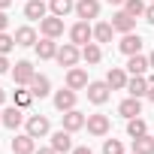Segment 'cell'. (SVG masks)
Here are the masks:
<instances>
[{
  "instance_id": "obj_1",
  "label": "cell",
  "mask_w": 154,
  "mask_h": 154,
  "mask_svg": "<svg viewBox=\"0 0 154 154\" xmlns=\"http://www.w3.org/2000/svg\"><path fill=\"white\" fill-rule=\"evenodd\" d=\"M79 57H82V51H79V45H75V42L60 45L57 54H54V60H57L60 66H75V63H79Z\"/></svg>"
},
{
  "instance_id": "obj_2",
  "label": "cell",
  "mask_w": 154,
  "mask_h": 154,
  "mask_svg": "<svg viewBox=\"0 0 154 154\" xmlns=\"http://www.w3.org/2000/svg\"><path fill=\"white\" fill-rule=\"evenodd\" d=\"M69 39H72L75 45H88V42L94 39V27H91L88 21H75V24L69 27Z\"/></svg>"
},
{
  "instance_id": "obj_3",
  "label": "cell",
  "mask_w": 154,
  "mask_h": 154,
  "mask_svg": "<svg viewBox=\"0 0 154 154\" xmlns=\"http://www.w3.org/2000/svg\"><path fill=\"white\" fill-rule=\"evenodd\" d=\"M39 30H42V36L57 39V36L63 33V18H60V15H45V18L39 21Z\"/></svg>"
},
{
  "instance_id": "obj_4",
  "label": "cell",
  "mask_w": 154,
  "mask_h": 154,
  "mask_svg": "<svg viewBox=\"0 0 154 154\" xmlns=\"http://www.w3.org/2000/svg\"><path fill=\"white\" fill-rule=\"evenodd\" d=\"M91 82H88V72L82 69V66H69L66 69V88H72V91H82V88H88Z\"/></svg>"
},
{
  "instance_id": "obj_5",
  "label": "cell",
  "mask_w": 154,
  "mask_h": 154,
  "mask_svg": "<svg viewBox=\"0 0 154 154\" xmlns=\"http://www.w3.org/2000/svg\"><path fill=\"white\" fill-rule=\"evenodd\" d=\"M109 91H112L109 82H91V85H88V100L97 103V106H103V103L109 100Z\"/></svg>"
},
{
  "instance_id": "obj_6",
  "label": "cell",
  "mask_w": 154,
  "mask_h": 154,
  "mask_svg": "<svg viewBox=\"0 0 154 154\" xmlns=\"http://www.w3.org/2000/svg\"><path fill=\"white\" fill-rule=\"evenodd\" d=\"M48 130H51V124H48V118H45V115H30V118H27V133H30L33 139L45 136Z\"/></svg>"
},
{
  "instance_id": "obj_7",
  "label": "cell",
  "mask_w": 154,
  "mask_h": 154,
  "mask_svg": "<svg viewBox=\"0 0 154 154\" xmlns=\"http://www.w3.org/2000/svg\"><path fill=\"white\" fill-rule=\"evenodd\" d=\"M33 63L30 60H18L15 63V69H12V79H15V85H30V79H33Z\"/></svg>"
},
{
  "instance_id": "obj_8",
  "label": "cell",
  "mask_w": 154,
  "mask_h": 154,
  "mask_svg": "<svg viewBox=\"0 0 154 154\" xmlns=\"http://www.w3.org/2000/svg\"><path fill=\"white\" fill-rule=\"evenodd\" d=\"M75 15H79L82 21L97 18L100 15V0H79V3H75Z\"/></svg>"
},
{
  "instance_id": "obj_9",
  "label": "cell",
  "mask_w": 154,
  "mask_h": 154,
  "mask_svg": "<svg viewBox=\"0 0 154 154\" xmlns=\"http://www.w3.org/2000/svg\"><path fill=\"white\" fill-rule=\"evenodd\" d=\"M112 27H115L118 33H133L136 18H133L130 12H124V9H121V12H115V15H112Z\"/></svg>"
},
{
  "instance_id": "obj_10",
  "label": "cell",
  "mask_w": 154,
  "mask_h": 154,
  "mask_svg": "<svg viewBox=\"0 0 154 154\" xmlns=\"http://www.w3.org/2000/svg\"><path fill=\"white\" fill-rule=\"evenodd\" d=\"M54 109H60V112L75 109V91H72V88H60V91L54 94Z\"/></svg>"
},
{
  "instance_id": "obj_11",
  "label": "cell",
  "mask_w": 154,
  "mask_h": 154,
  "mask_svg": "<svg viewBox=\"0 0 154 154\" xmlns=\"http://www.w3.org/2000/svg\"><path fill=\"white\" fill-rule=\"evenodd\" d=\"M85 127H88V133H91V136H106L112 124H109V118H106V115H88V124H85Z\"/></svg>"
},
{
  "instance_id": "obj_12",
  "label": "cell",
  "mask_w": 154,
  "mask_h": 154,
  "mask_svg": "<svg viewBox=\"0 0 154 154\" xmlns=\"http://www.w3.org/2000/svg\"><path fill=\"white\" fill-rule=\"evenodd\" d=\"M85 124H88V118H85L79 109H69V112H63V130L75 133V130H82Z\"/></svg>"
},
{
  "instance_id": "obj_13",
  "label": "cell",
  "mask_w": 154,
  "mask_h": 154,
  "mask_svg": "<svg viewBox=\"0 0 154 154\" xmlns=\"http://www.w3.org/2000/svg\"><path fill=\"white\" fill-rule=\"evenodd\" d=\"M24 15H27L30 21H42V18L48 15L45 0H27V3H24Z\"/></svg>"
},
{
  "instance_id": "obj_14",
  "label": "cell",
  "mask_w": 154,
  "mask_h": 154,
  "mask_svg": "<svg viewBox=\"0 0 154 154\" xmlns=\"http://www.w3.org/2000/svg\"><path fill=\"white\" fill-rule=\"evenodd\" d=\"M118 48H121L127 57H130V54H139V51H142V36H139V33H124V39L118 42Z\"/></svg>"
},
{
  "instance_id": "obj_15",
  "label": "cell",
  "mask_w": 154,
  "mask_h": 154,
  "mask_svg": "<svg viewBox=\"0 0 154 154\" xmlns=\"http://www.w3.org/2000/svg\"><path fill=\"white\" fill-rule=\"evenodd\" d=\"M51 148L57 151V154H66V151H72V139H69V130H57V133H51Z\"/></svg>"
},
{
  "instance_id": "obj_16",
  "label": "cell",
  "mask_w": 154,
  "mask_h": 154,
  "mask_svg": "<svg viewBox=\"0 0 154 154\" xmlns=\"http://www.w3.org/2000/svg\"><path fill=\"white\" fill-rule=\"evenodd\" d=\"M12 154H36V145H33V136L30 133H21L12 139Z\"/></svg>"
},
{
  "instance_id": "obj_17",
  "label": "cell",
  "mask_w": 154,
  "mask_h": 154,
  "mask_svg": "<svg viewBox=\"0 0 154 154\" xmlns=\"http://www.w3.org/2000/svg\"><path fill=\"white\" fill-rule=\"evenodd\" d=\"M106 82H109V88H112V91H124L130 79H127V72H124L121 66H112V69L106 72Z\"/></svg>"
},
{
  "instance_id": "obj_18",
  "label": "cell",
  "mask_w": 154,
  "mask_h": 154,
  "mask_svg": "<svg viewBox=\"0 0 154 154\" xmlns=\"http://www.w3.org/2000/svg\"><path fill=\"white\" fill-rule=\"evenodd\" d=\"M148 88H151L148 75H133V79L127 82V91H130V97H148Z\"/></svg>"
},
{
  "instance_id": "obj_19",
  "label": "cell",
  "mask_w": 154,
  "mask_h": 154,
  "mask_svg": "<svg viewBox=\"0 0 154 154\" xmlns=\"http://www.w3.org/2000/svg\"><path fill=\"white\" fill-rule=\"evenodd\" d=\"M0 115H3V127H9V130H18V127H21V121H24L21 106H9V109H3Z\"/></svg>"
},
{
  "instance_id": "obj_20",
  "label": "cell",
  "mask_w": 154,
  "mask_h": 154,
  "mask_svg": "<svg viewBox=\"0 0 154 154\" xmlns=\"http://www.w3.org/2000/svg\"><path fill=\"white\" fill-rule=\"evenodd\" d=\"M118 112H121L127 121H130V118H139V115H142V103H139V97H127V100L118 106Z\"/></svg>"
},
{
  "instance_id": "obj_21",
  "label": "cell",
  "mask_w": 154,
  "mask_h": 154,
  "mask_svg": "<svg viewBox=\"0 0 154 154\" xmlns=\"http://www.w3.org/2000/svg\"><path fill=\"white\" fill-rule=\"evenodd\" d=\"M48 91H51V82H48V75H33L30 79V94L33 97H48Z\"/></svg>"
},
{
  "instance_id": "obj_22",
  "label": "cell",
  "mask_w": 154,
  "mask_h": 154,
  "mask_svg": "<svg viewBox=\"0 0 154 154\" xmlns=\"http://www.w3.org/2000/svg\"><path fill=\"white\" fill-rule=\"evenodd\" d=\"M36 54H39V60H51V57L57 54V42H54L51 36L39 39V42H36Z\"/></svg>"
},
{
  "instance_id": "obj_23",
  "label": "cell",
  "mask_w": 154,
  "mask_h": 154,
  "mask_svg": "<svg viewBox=\"0 0 154 154\" xmlns=\"http://www.w3.org/2000/svg\"><path fill=\"white\" fill-rule=\"evenodd\" d=\"M15 45H24V48H30V45H36V30L33 27H18L15 30Z\"/></svg>"
},
{
  "instance_id": "obj_24",
  "label": "cell",
  "mask_w": 154,
  "mask_h": 154,
  "mask_svg": "<svg viewBox=\"0 0 154 154\" xmlns=\"http://www.w3.org/2000/svg\"><path fill=\"white\" fill-rule=\"evenodd\" d=\"M133 154H154V136H136L133 139Z\"/></svg>"
},
{
  "instance_id": "obj_25",
  "label": "cell",
  "mask_w": 154,
  "mask_h": 154,
  "mask_svg": "<svg viewBox=\"0 0 154 154\" xmlns=\"http://www.w3.org/2000/svg\"><path fill=\"white\" fill-rule=\"evenodd\" d=\"M148 66H151V63H148V57H142V54H130V60H127V69H130L133 75H145Z\"/></svg>"
},
{
  "instance_id": "obj_26",
  "label": "cell",
  "mask_w": 154,
  "mask_h": 154,
  "mask_svg": "<svg viewBox=\"0 0 154 154\" xmlns=\"http://www.w3.org/2000/svg\"><path fill=\"white\" fill-rule=\"evenodd\" d=\"M75 9V3H72V0H48V12L51 15H66V12H72Z\"/></svg>"
},
{
  "instance_id": "obj_27",
  "label": "cell",
  "mask_w": 154,
  "mask_h": 154,
  "mask_svg": "<svg viewBox=\"0 0 154 154\" xmlns=\"http://www.w3.org/2000/svg\"><path fill=\"white\" fill-rule=\"evenodd\" d=\"M112 36H115V27H112L109 21H100V24L94 27V39H97V42H112Z\"/></svg>"
},
{
  "instance_id": "obj_28",
  "label": "cell",
  "mask_w": 154,
  "mask_h": 154,
  "mask_svg": "<svg viewBox=\"0 0 154 154\" xmlns=\"http://www.w3.org/2000/svg\"><path fill=\"white\" fill-rule=\"evenodd\" d=\"M100 57H103V51H100V45H97V42L82 45V60H85V63H100Z\"/></svg>"
},
{
  "instance_id": "obj_29",
  "label": "cell",
  "mask_w": 154,
  "mask_h": 154,
  "mask_svg": "<svg viewBox=\"0 0 154 154\" xmlns=\"http://www.w3.org/2000/svg\"><path fill=\"white\" fill-rule=\"evenodd\" d=\"M127 133H130L133 139H136V136H145V133H148V124H145L142 118H130V121H127Z\"/></svg>"
},
{
  "instance_id": "obj_30",
  "label": "cell",
  "mask_w": 154,
  "mask_h": 154,
  "mask_svg": "<svg viewBox=\"0 0 154 154\" xmlns=\"http://www.w3.org/2000/svg\"><path fill=\"white\" fill-rule=\"evenodd\" d=\"M124 12H130L133 18H136V15H145V3H142V0H127V3H124Z\"/></svg>"
},
{
  "instance_id": "obj_31",
  "label": "cell",
  "mask_w": 154,
  "mask_h": 154,
  "mask_svg": "<svg viewBox=\"0 0 154 154\" xmlns=\"http://www.w3.org/2000/svg\"><path fill=\"white\" fill-rule=\"evenodd\" d=\"M103 154H124V145L118 139H106L103 142Z\"/></svg>"
},
{
  "instance_id": "obj_32",
  "label": "cell",
  "mask_w": 154,
  "mask_h": 154,
  "mask_svg": "<svg viewBox=\"0 0 154 154\" xmlns=\"http://www.w3.org/2000/svg\"><path fill=\"white\" fill-rule=\"evenodd\" d=\"M12 45H15V36H9L6 30H0V54L12 51Z\"/></svg>"
},
{
  "instance_id": "obj_33",
  "label": "cell",
  "mask_w": 154,
  "mask_h": 154,
  "mask_svg": "<svg viewBox=\"0 0 154 154\" xmlns=\"http://www.w3.org/2000/svg\"><path fill=\"white\" fill-rule=\"evenodd\" d=\"M30 100H33V94H30V91H15V106L27 109V106H30Z\"/></svg>"
},
{
  "instance_id": "obj_34",
  "label": "cell",
  "mask_w": 154,
  "mask_h": 154,
  "mask_svg": "<svg viewBox=\"0 0 154 154\" xmlns=\"http://www.w3.org/2000/svg\"><path fill=\"white\" fill-rule=\"evenodd\" d=\"M145 21L154 27V3H151V6H145Z\"/></svg>"
},
{
  "instance_id": "obj_35",
  "label": "cell",
  "mask_w": 154,
  "mask_h": 154,
  "mask_svg": "<svg viewBox=\"0 0 154 154\" xmlns=\"http://www.w3.org/2000/svg\"><path fill=\"white\" fill-rule=\"evenodd\" d=\"M9 66H12V63L6 60V54H0V75H3V72H9Z\"/></svg>"
},
{
  "instance_id": "obj_36",
  "label": "cell",
  "mask_w": 154,
  "mask_h": 154,
  "mask_svg": "<svg viewBox=\"0 0 154 154\" xmlns=\"http://www.w3.org/2000/svg\"><path fill=\"white\" fill-rule=\"evenodd\" d=\"M9 27V15H6V9H0V30H6Z\"/></svg>"
},
{
  "instance_id": "obj_37",
  "label": "cell",
  "mask_w": 154,
  "mask_h": 154,
  "mask_svg": "<svg viewBox=\"0 0 154 154\" xmlns=\"http://www.w3.org/2000/svg\"><path fill=\"white\" fill-rule=\"evenodd\" d=\"M72 154H94L88 145H79V148H72Z\"/></svg>"
},
{
  "instance_id": "obj_38",
  "label": "cell",
  "mask_w": 154,
  "mask_h": 154,
  "mask_svg": "<svg viewBox=\"0 0 154 154\" xmlns=\"http://www.w3.org/2000/svg\"><path fill=\"white\" fill-rule=\"evenodd\" d=\"M36 154H57V151H54V148L48 145V148H36Z\"/></svg>"
},
{
  "instance_id": "obj_39",
  "label": "cell",
  "mask_w": 154,
  "mask_h": 154,
  "mask_svg": "<svg viewBox=\"0 0 154 154\" xmlns=\"http://www.w3.org/2000/svg\"><path fill=\"white\" fill-rule=\"evenodd\" d=\"M12 6V0H0V9H9Z\"/></svg>"
},
{
  "instance_id": "obj_40",
  "label": "cell",
  "mask_w": 154,
  "mask_h": 154,
  "mask_svg": "<svg viewBox=\"0 0 154 154\" xmlns=\"http://www.w3.org/2000/svg\"><path fill=\"white\" fill-rule=\"evenodd\" d=\"M3 103H6V91H3V88H0V106H3Z\"/></svg>"
},
{
  "instance_id": "obj_41",
  "label": "cell",
  "mask_w": 154,
  "mask_h": 154,
  "mask_svg": "<svg viewBox=\"0 0 154 154\" xmlns=\"http://www.w3.org/2000/svg\"><path fill=\"white\" fill-rule=\"evenodd\" d=\"M148 100H151V103H154V85H151V88H148Z\"/></svg>"
},
{
  "instance_id": "obj_42",
  "label": "cell",
  "mask_w": 154,
  "mask_h": 154,
  "mask_svg": "<svg viewBox=\"0 0 154 154\" xmlns=\"http://www.w3.org/2000/svg\"><path fill=\"white\" fill-rule=\"evenodd\" d=\"M109 3H115V6H124V3H127V0H109Z\"/></svg>"
},
{
  "instance_id": "obj_43",
  "label": "cell",
  "mask_w": 154,
  "mask_h": 154,
  "mask_svg": "<svg viewBox=\"0 0 154 154\" xmlns=\"http://www.w3.org/2000/svg\"><path fill=\"white\" fill-rule=\"evenodd\" d=\"M148 63H151V69H154V51H151V54H148Z\"/></svg>"
},
{
  "instance_id": "obj_44",
  "label": "cell",
  "mask_w": 154,
  "mask_h": 154,
  "mask_svg": "<svg viewBox=\"0 0 154 154\" xmlns=\"http://www.w3.org/2000/svg\"><path fill=\"white\" fill-rule=\"evenodd\" d=\"M0 124H3V115H0Z\"/></svg>"
},
{
  "instance_id": "obj_45",
  "label": "cell",
  "mask_w": 154,
  "mask_h": 154,
  "mask_svg": "<svg viewBox=\"0 0 154 154\" xmlns=\"http://www.w3.org/2000/svg\"><path fill=\"white\" fill-rule=\"evenodd\" d=\"M151 3H154V0H151Z\"/></svg>"
}]
</instances>
